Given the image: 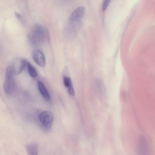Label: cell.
<instances>
[{"label": "cell", "instance_id": "6da1fadb", "mask_svg": "<svg viewBox=\"0 0 155 155\" xmlns=\"http://www.w3.org/2000/svg\"><path fill=\"white\" fill-rule=\"evenodd\" d=\"M46 30L42 25H35L29 32L28 38L29 42L34 45H40L44 42L46 35Z\"/></svg>", "mask_w": 155, "mask_h": 155}, {"label": "cell", "instance_id": "7a4b0ae2", "mask_svg": "<svg viewBox=\"0 0 155 155\" xmlns=\"http://www.w3.org/2000/svg\"><path fill=\"white\" fill-rule=\"evenodd\" d=\"M85 13V8L81 6L76 8L70 16L68 23V27L72 29H78L80 26Z\"/></svg>", "mask_w": 155, "mask_h": 155}, {"label": "cell", "instance_id": "3957f363", "mask_svg": "<svg viewBox=\"0 0 155 155\" xmlns=\"http://www.w3.org/2000/svg\"><path fill=\"white\" fill-rule=\"evenodd\" d=\"M13 72L10 66L6 68L3 89L7 95H10L13 92L15 87V82L13 77Z\"/></svg>", "mask_w": 155, "mask_h": 155}, {"label": "cell", "instance_id": "277c9868", "mask_svg": "<svg viewBox=\"0 0 155 155\" xmlns=\"http://www.w3.org/2000/svg\"><path fill=\"white\" fill-rule=\"evenodd\" d=\"M39 117L41 123L45 128L49 129L51 127L54 117L51 112L44 111L40 114Z\"/></svg>", "mask_w": 155, "mask_h": 155}, {"label": "cell", "instance_id": "5b68a950", "mask_svg": "<svg viewBox=\"0 0 155 155\" xmlns=\"http://www.w3.org/2000/svg\"><path fill=\"white\" fill-rule=\"evenodd\" d=\"M137 153L139 155H147L149 153V145L146 138L143 136L139 139L137 148Z\"/></svg>", "mask_w": 155, "mask_h": 155}, {"label": "cell", "instance_id": "8992f818", "mask_svg": "<svg viewBox=\"0 0 155 155\" xmlns=\"http://www.w3.org/2000/svg\"><path fill=\"white\" fill-rule=\"evenodd\" d=\"M27 62L26 60L20 58H17L14 62L12 70L13 73L16 74H20L26 65Z\"/></svg>", "mask_w": 155, "mask_h": 155}, {"label": "cell", "instance_id": "52a82bcc", "mask_svg": "<svg viewBox=\"0 0 155 155\" xmlns=\"http://www.w3.org/2000/svg\"><path fill=\"white\" fill-rule=\"evenodd\" d=\"M33 57L35 62L40 66L43 67L45 65V57L43 53L41 50H35L33 53Z\"/></svg>", "mask_w": 155, "mask_h": 155}, {"label": "cell", "instance_id": "ba28073f", "mask_svg": "<svg viewBox=\"0 0 155 155\" xmlns=\"http://www.w3.org/2000/svg\"><path fill=\"white\" fill-rule=\"evenodd\" d=\"M39 90L43 97L47 101H49L50 99V95L43 83L40 81L38 82Z\"/></svg>", "mask_w": 155, "mask_h": 155}, {"label": "cell", "instance_id": "9c48e42d", "mask_svg": "<svg viewBox=\"0 0 155 155\" xmlns=\"http://www.w3.org/2000/svg\"><path fill=\"white\" fill-rule=\"evenodd\" d=\"M26 149L28 154L37 155L38 154V147L35 144H31L28 145Z\"/></svg>", "mask_w": 155, "mask_h": 155}, {"label": "cell", "instance_id": "30bf717a", "mask_svg": "<svg viewBox=\"0 0 155 155\" xmlns=\"http://www.w3.org/2000/svg\"><path fill=\"white\" fill-rule=\"evenodd\" d=\"M26 67H27L28 72L30 76L35 78L37 76V73L35 68L29 62L27 61Z\"/></svg>", "mask_w": 155, "mask_h": 155}, {"label": "cell", "instance_id": "8fae6325", "mask_svg": "<svg viewBox=\"0 0 155 155\" xmlns=\"http://www.w3.org/2000/svg\"><path fill=\"white\" fill-rule=\"evenodd\" d=\"M97 86L98 89V92L101 97H104L106 95V90L104 84L99 80L97 82Z\"/></svg>", "mask_w": 155, "mask_h": 155}, {"label": "cell", "instance_id": "7c38bea8", "mask_svg": "<svg viewBox=\"0 0 155 155\" xmlns=\"http://www.w3.org/2000/svg\"><path fill=\"white\" fill-rule=\"evenodd\" d=\"M63 81L64 86L67 88L73 85L71 80L70 77H65L64 78Z\"/></svg>", "mask_w": 155, "mask_h": 155}, {"label": "cell", "instance_id": "4fadbf2b", "mask_svg": "<svg viewBox=\"0 0 155 155\" xmlns=\"http://www.w3.org/2000/svg\"><path fill=\"white\" fill-rule=\"evenodd\" d=\"M68 92L71 96H74L75 94V92L73 85H71L68 88Z\"/></svg>", "mask_w": 155, "mask_h": 155}, {"label": "cell", "instance_id": "5bb4252c", "mask_svg": "<svg viewBox=\"0 0 155 155\" xmlns=\"http://www.w3.org/2000/svg\"><path fill=\"white\" fill-rule=\"evenodd\" d=\"M111 0H104L102 6V10L105 11L108 6Z\"/></svg>", "mask_w": 155, "mask_h": 155}, {"label": "cell", "instance_id": "9a60e30c", "mask_svg": "<svg viewBox=\"0 0 155 155\" xmlns=\"http://www.w3.org/2000/svg\"><path fill=\"white\" fill-rule=\"evenodd\" d=\"M15 15L19 19L20 21L22 20L21 15L18 12H16L15 13Z\"/></svg>", "mask_w": 155, "mask_h": 155}]
</instances>
